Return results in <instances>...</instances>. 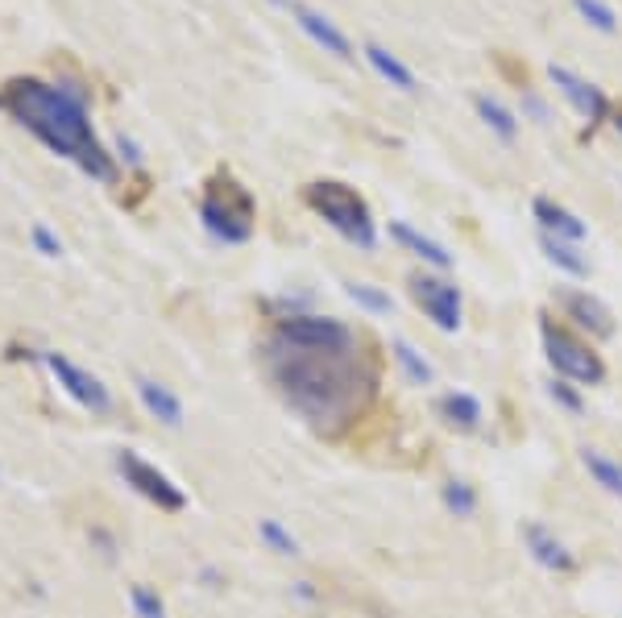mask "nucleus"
Segmentation results:
<instances>
[{
    "instance_id": "obj_12",
    "label": "nucleus",
    "mask_w": 622,
    "mask_h": 618,
    "mask_svg": "<svg viewBox=\"0 0 622 618\" xmlns=\"http://www.w3.org/2000/svg\"><path fill=\"white\" fill-rule=\"evenodd\" d=\"M561 303H565V312L581 328H589L593 337H614V316H610V307L602 300H593V295H585V291H561Z\"/></svg>"
},
{
    "instance_id": "obj_2",
    "label": "nucleus",
    "mask_w": 622,
    "mask_h": 618,
    "mask_svg": "<svg viewBox=\"0 0 622 618\" xmlns=\"http://www.w3.org/2000/svg\"><path fill=\"white\" fill-rule=\"evenodd\" d=\"M0 113H9L18 125H25L58 158H71L83 175H92L100 183L116 179L113 154L100 146L92 121H88V104L67 92L63 83L50 88L42 79H9L0 88Z\"/></svg>"
},
{
    "instance_id": "obj_10",
    "label": "nucleus",
    "mask_w": 622,
    "mask_h": 618,
    "mask_svg": "<svg viewBox=\"0 0 622 618\" xmlns=\"http://www.w3.org/2000/svg\"><path fill=\"white\" fill-rule=\"evenodd\" d=\"M279 4H283L286 13L295 18V25H299L303 34H307V38L316 42V46H324V55L340 58V63H353V58H358V50H353V42L344 38V34H340L337 25H332V21L324 18V13H316L312 4H303V0H279Z\"/></svg>"
},
{
    "instance_id": "obj_22",
    "label": "nucleus",
    "mask_w": 622,
    "mask_h": 618,
    "mask_svg": "<svg viewBox=\"0 0 622 618\" xmlns=\"http://www.w3.org/2000/svg\"><path fill=\"white\" fill-rule=\"evenodd\" d=\"M540 245H544L547 262H556L561 270H568V274H589V266H585V258H577V249L565 241H556V237H540Z\"/></svg>"
},
{
    "instance_id": "obj_18",
    "label": "nucleus",
    "mask_w": 622,
    "mask_h": 618,
    "mask_svg": "<svg viewBox=\"0 0 622 618\" xmlns=\"http://www.w3.org/2000/svg\"><path fill=\"white\" fill-rule=\"evenodd\" d=\"M440 415H444L453 428L473 431L477 424H482V403H477L473 394L453 391V394H444V398H440Z\"/></svg>"
},
{
    "instance_id": "obj_9",
    "label": "nucleus",
    "mask_w": 622,
    "mask_h": 618,
    "mask_svg": "<svg viewBox=\"0 0 622 618\" xmlns=\"http://www.w3.org/2000/svg\"><path fill=\"white\" fill-rule=\"evenodd\" d=\"M411 295L440 333H456L461 328V291H456L453 282L419 274V279H411Z\"/></svg>"
},
{
    "instance_id": "obj_6",
    "label": "nucleus",
    "mask_w": 622,
    "mask_h": 618,
    "mask_svg": "<svg viewBox=\"0 0 622 618\" xmlns=\"http://www.w3.org/2000/svg\"><path fill=\"white\" fill-rule=\"evenodd\" d=\"M116 469H121V477H125V486H133L146 503L162 506V510H183L188 506V494L183 486H174L167 473L158 465H150L146 457H137V452H116Z\"/></svg>"
},
{
    "instance_id": "obj_4",
    "label": "nucleus",
    "mask_w": 622,
    "mask_h": 618,
    "mask_svg": "<svg viewBox=\"0 0 622 618\" xmlns=\"http://www.w3.org/2000/svg\"><path fill=\"white\" fill-rule=\"evenodd\" d=\"M303 195H307L312 212H320L324 221L337 228L344 241L361 245V249H374V245H377L370 204H365V200H361L353 188H344V183H332V179H320V183H312V188L303 191Z\"/></svg>"
},
{
    "instance_id": "obj_1",
    "label": "nucleus",
    "mask_w": 622,
    "mask_h": 618,
    "mask_svg": "<svg viewBox=\"0 0 622 618\" xmlns=\"http://www.w3.org/2000/svg\"><path fill=\"white\" fill-rule=\"evenodd\" d=\"M265 370L286 403L328 436L349 428L374 398V370L365 366L358 340L344 349H303L270 337Z\"/></svg>"
},
{
    "instance_id": "obj_27",
    "label": "nucleus",
    "mask_w": 622,
    "mask_h": 618,
    "mask_svg": "<svg viewBox=\"0 0 622 618\" xmlns=\"http://www.w3.org/2000/svg\"><path fill=\"white\" fill-rule=\"evenodd\" d=\"M129 602L133 610H137V618H167V606H162V598L154 594L150 585H133Z\"/></svg>"
},
{
    "instance_id": "obj_26",
    "label": "nucleus",
    "mask_w": 622,
    "mask_h": 618,
    "mask_svg": "<svg viewBox=\"0 0 622 618\" xmlns=\"http://www.w3.org/2000/svg\"><path fill=\"white\" fill-rule=\"evenodd\" d=\"M444 506H449L453 515H461V519H470L473 510H477V494H473V486H465V482H449V486H444Z\"/></svg>"
},
{
    "instance_id": "obj_14",
    "label": "nucleus",
    "mask_w": 622,
    "mask_h": 618,
    "mask_svg": "<svg viewBox=\"0 0 622 618\" xmlns=\"http://www.w3.org/2000/svg\"><path fill=\"white\" fill-rule=\"evenodd\" d=\"M523 536H528L531 557L544 564V569H556V573L573 569V557H568V548L556 540V536H552L544 524H528V527H523Z\"/></svg>"
},
{
    "instance_id": "obj_30",
    "label": "nucleus",
    "mask_w": 622,
    "mask_h": 618,
    "mask_svg": "<svg viewBox=\"0 0 622 618\" xmlns=\"http://www.w3.org/2000/svg\"><path fill=\"white\" fill-rule=\"evenodd\" d=\"M116 150H121V158H125V162H129V167H137V162H142V154H137V146H133L129 137H125V133H121V137H116Z\"/></svg>"
},
{
    "instance_id": "obj_21",
    "label": "nucleus",
    "mask_w": 622,
    "mask_h": 618,
    "mask_svg": "<svg viewBox=\"0 0 622 618\" xmlns=\"http://www.w3.org/2000/svg\"><path fill=\"white\" fill-rule=\"evenodd\" d=\"M395 361H398V366H403V374L411 378L415 386H428V382H432V378H436L432 366H428L423 357L415 353V349H411V345H407V340H395Z\"/></svg>"
},
{
    "instance_id": "obj_17",
    "label": "nucleus",
    "mask_w": 622,
    "mask_h": 618,
    "mask_svg": "<svg viewBox=\"0 0 622 618\" xmlns=\"http://www.w3.org/2000/svg\"><path fill=\"white\" fill-rule=\"evenodd\" d=\"M391 237L407 245V249H411L415 258H423V262L440 266V270H449V266H453V254H449L444 245H436L432 237H423V233H415V228L407 225V221H391Z\"/></svg>"
},
{
    "instance_id": "obj_25",
    "label": "nucleus",
    "mask_w": 622,
    "mask_h": 618,
    "mask_svg": "<svg viewBox=\"0 0 622 618\" xmlns=\"http://www.w3.org/2000/svg\"><path fill=\"white\" fill-rule=\"evenodd\" d=\"M577 4V13H581L593 30H602V34H614L619 30V18H614V9L610 4H602V0H573Z\"/></svg>"
},
{
    "instance_id": "obj_31",
    "label": "nucleus",
    "mask_w": 622,
    "mask_h": 618,
    "mask_svg": "<svg viewBox=\"0 0 622 618\" xmlns=\"http://www.w3.org/2000/svg\"><path fill=\"white\" fill-rule=\"evenodd\" d=\"M619 130H622V116H619Z\"/></svg>"
},
{
    "instance_id": "obj_5",
    "label": "nucleus",
    "mask_w": 622,
    "mask_h": 618,
    "mask_svg": "<svg viewBox=\"0 0 622 618\" xmlns=\"http://www.w3.org/2000/svg\"><path fill=\"white\" fill-rule=\"evenodd\" d=\"M540 337H544V353H547V361H552V370H556V374L573 378V382H581V386H598V382L606 378L602 357L593 353L589 345H581L577 337H568L565 328L544 324V328H540Z\"/></svg>"
},
{
    "instance_id": "obj_19",
    "label": "nucleus",
    "mask_w": 622,
    "mask_h": 618,
    "mask_svg": "<svg viewBox=\"0 0 622 618\" xmlns=\"http://www.w3.org/2000/svg\"><path fill=\"white\" fill-rule=\"evenodd\" d=\"M473 109H477V116H482L502 142H514V137H519V121H514V113L502 109L494 95H473Z\"/></svg>"
},
{
    "instance_id": "obj_20",
    "label": "nucleus",
    "mask_w": 622,
    "mask_h": 618,
    "mask_svg": "<svg viewBox=\"0 0 622 618\" xmlns=\"http://www.w3.org/2000/svg\"><path fill=\"white\" fill-rule=\"evenodd\" d=\"M581 461H585V469H589V477H593L606 494H622V465L606 461L598 449H581Z\"/></svg>"
},
{
    "instance_id": "obj_3",
    "label": "nucleus",
    "mask_w": 622,
    "mask_h": 618,
    "mask_svg": "<svg viewBox=\"0 0 622 618\" xmlns=\"http://www.w3.org/2000/svg\"><path fill=\"white\" fill-rule=\"evenodd\" d=\"M200 221L225 245H241L253 237V195L233 175H216L200 200Z\"/></svg>"
},
{
    "instance_id": "obj_15",
    "label": "nucleus",
    "mask_w": 622,
    "mask_h": 618,
    "mask_svg": "<svg viewBox=\"0 0 622 618\" xmlns=\"http://www.w3.org/2000/svg\"><path fill=\"white\" fill-rule=\"evenodd\" d=\"M365 58H370V67H374L377 76L386 79L391 88H398V92H419V79H415V71L407 67V63H398L386 46H377V42H370L365 46Z\"/></svg>"
},
{
    "instance_id": "obj_7",
    "label": "nucleus",
    "mask_w": 622,
    "mask_h": 618,
    "mask_svg": "<svg viewBox=\"0 0 622 618\" xmlns=\"http://www.w3.org/2000/svg\"><path fill=\"white\" fill-rule=\"evenodd\" d=\"M274 337L286 340V345H303V349H344V345L358 340V333L344 319L332 316H286L279 319Z\"/></svg>"
},
{
    "instance_id": "obj_13",
    "label": "nucleus",
    "mask_w": 622,
    "mask_h": 618,
    "mask_svg": "<svg viewBox=\"0 0 622 618\" xmlns=\"http://www.w3.org/2000/svg\"><path fill=\"white\" fill-rule=\"evenodd\" d=\"M133 386H137L142 407H146L158 424H167V428H183V403H179V394L170 391V386L154 382V378H137Z\"/></svg>"
},
{
    "instance_id": "obj_16",
    "label": "nucleus",
    "mask_w": 622,
    "mask_h": 618,
    "mask_svg": "<svg viewBox=\"0 0 622 618\" xmlns=\"http://www.w3.org/2000/svg\"><path fill=\"white\" fill-rule=\"evenodd\" d=\"M535 221L547 228V237L556 233V241H581L589 228L568 212V207L561 204H552V200H535Z\"/></svg>"
},
{
    "instance_id": "obj_23",
    "label": "nucleus",
    "mask_w": 622,
    "mask_h": 618,
    "mask_svg": "<svg viewBox=\"0 0 622 618\" xmlns=\"http://www.w3.org/2000/svg\"><path fill=\"white\" fill-rule=\"evenodd\" d=\"M344 291H349V300L358 303V307H365V312H377V316H386V312H395V303H391V295H382V291H377V286H370V282H349Z\"/></svg>"
},
{
    "instance_id": "obj_8",
    "label": "nucleus",
    "mask_w": 622,
    "mask_h": 618,
    "mask_svg": "<svg viewBox=\"0 0 622 618\" xmlns=\"http://www.w3.org/2000/svg\"><path fill=\"white\" fill-rule=\"evenodd\" d=\"M46 370L55 374V382L63 386V394H71L79 407H88V412H95V415L113 412V394H109V386H104L95 374H88L83 366H76L71 357L46 353Z\"/></svg>"
},
{
    "instance_id": "obj_11",
    "label": "nucleus",
    "mask_w": 622,
    "mask_h": 618,
    "mask_svg": "<svg viewBox=\"0 0 622 618\" xmlns=\"http://www.w3.org/2000/svg\"><path fill=\"white\" fill-rule=\"evenodd\" d=\"M547 79L556 83V92L565 95L568 104H573V109H577V113H581L589 125H598V121L606 116V95L598 92L589 79H581L577 71L561 67V63H552V67H547Z\"/></svg>"
},
{
    "instance_id": "obj_24",
    "label": "nucleus",
    "mask_w": 622,
    "mask_h": 618,
    "mask_svg": "<svg viewBox=\"0 0 622 618\" xmlns=\"http://www.w3.org/2000/svg\"><path fill=\"white\" fill-rule=\"evenodd\" d=\"M258 536H262L279 557H299V540H295L279 519H262V524H258Z\"/></svg>"
},
{
    "instance_id": "obj_29",
    "label": "nucleus",
    "mask_w": 622,
    "mask_h": 618,
    "mask_svg": "<svg viewBox=\"0 0 622 618\" xmlns=\"http://www.w3.org/2000/svg\"><path fill=\"white\" fill-rule=\"evenodd\" d=\"M34 245H38V254H46V258H63V241L46 225H34Z\"/></svg>"
},
{
    "instance_id": "obj_28",
    "label": "nucleus",
    "mask_w": 622,
    "mask_h": 618,
    "mask_svg": "<svg viewBox=\"0 0 622 618\" xmlns=\"http://www.w3.org/2000/svg\"><path fill=\"white\" fill-rule=\"evenodd\" d=\"M547 394H552V398H556V403H561V407H565V412L581 415V394L573 391V386H568V382H552V386H547Z\"/></svg>"
}]
</instances>
